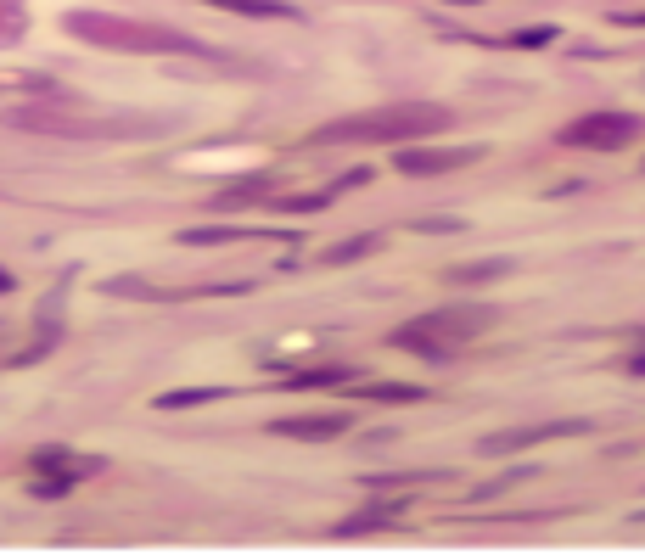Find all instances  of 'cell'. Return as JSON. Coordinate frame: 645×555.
I'll use <instances>...</instances> for the list:
<instances>
[{"mask_svg": "<svg viewBox=\"0 0 645 555\" xmlns=\"http://www.w3.org/2000/svg\"><path fill=\"white\" fill-rule=\"evenodd\" d=\"M483 157V146H399V174H410V180H427V174H449V169H466V163H477Z\"/></svg>", "mask_w": 645, "mask_h": 555, "instance_id": "7", "label": "cell"}, {"mask_svg": "<svg viewBox=\"0 0 645 555\" xmlns=\"http://www.w3.org/2000/svg\"><path fill=\"white\" fill-rule=\"evenodd\" d=\"M505 270H511V258H483V264H460L449 281L455 286H483V281H500Z\"/></svg>", "mask_w": 645, "mask_h": 555, "instance_id": "13", "label": "cell"}, {"mask_svg": "<svg viewBox=\"0 0 645 555\" xmlns=\"http://www.w3.org/2000/svg\"><path fill=\"white\" fill-rule=\"evenodd\" d=\"M12 286H17V281H12V275H6V270H0V292H12Z\"/></svg>", "mask_w": 645, "mask_h": 555, "instance_id": "21", "label": "cell"}, {"mask_svg": "<svg viewBox=\"0 0 645 555\" xmlns=\"http://www.w3.org/2000/svg\"><path fill=\"white\" fill-rule=\"evenodd\" d=\"M107 292H113V298H163L158 286L135 281V275H124V281H107Z\"/></svg>", "mask_w": 645, "mask_h": 555, "instance_id": "19", "label": "cell"}, {"mask_svg": "<svg viewBox=\"0 0 645 555\" xmlns=\"http://www.w3.org/2000/svg\"><path fill=\"white\" fill-rule=\"evenodd\" d=\"M34 494L40 499H62L73 494V488L85 483V477H96V471H107V460L101 455H73V449H34Z\"/></svg>", "mask_w": 645, "mask_h": 555, "instance_id": "5", "label": "cell"}, {"mask_svg": "<svg viewBox=\"0 0 645 555\" xmlns=\"http://www.w3.org/2000/svg\"><path fill=\"white\" fill-rule=\"evenodd\" d=\"M270 432H281V438H298V443H331L348 432V415L343 410H326V415H281V421H270Z\"/></svg>", "mask_w": 645, "mask_h": 555, "instance_id": "9", "label": "cell"}, {"mask_svg": "<svg viewBox=\"0 0 645 555\" xmlns=\"http://www.w3.org/2000/svg\"><path fill=\"white\" fill-rule=\"evenodd\" d=\"M629 370H640V376H645V354H640V359H629Z\"/></svg>", "mask_w": 645, "mask_h": 555, "instance_id": "22", "label": "cell"}, {"mask_svg": "<svg viewBox=\"0 0 645 555\" xmlns=\"http://www.w3.org/2000/svg\"><path fill=\"white\" fill-rule=\"evenodd\" d=\"M365 399H399V404H421L427 393L421 387H410V382H371V387H359Z\"/></svg>", "mask_w": 645, "mask_h": 555, "instance_id": "16", "label": "cell"}, {"mask_svg": "<svg viewBox=\"0 0 645 555\" xmlns=\"http://www.w3.org/2000/svg\"><path fill=\"white\" fill-rule=\"evenodd\" d=\"M23 34V0H0V40Z\"/></svg>", "mask_w": 645, "mask_h": 555, "instance_id": "18", "label": "cell"}, {"mask_svg": "<svg viewBox=\"0 0 645 555\" xmlns=\"http://www.w3.org/2000/svg\"><path fill=\"white\" fill-rule=\"evenodd\" d=\"M449 124H455V113L444 101H393V107H376V113L320 124L309 141L315 146H410V141H427V135H444Z\"/></svg>", "mask_w": 645, "mask_h": 555, "instance_id": "1", "label": "cell"}, {"mask_svg": "<svg viewBox=\"0 0 645 555\" xmlns=\"http://www.w3.org/2000/svg\"><path fill=\"white\" fill-rule=\"evenodd\" d=\"M62 29L79 34L85 45L101 51H129V57H202L208 45H197L191 34L163 29V23H135V17H113V12H68Z\"/></svg>", "mask_w": 645, "mask_h": 555, "instance_id": "2", "label": "cell"}, {"mask_svg": "<svg viewBox=\"0 0 645 555\" xmlns=\"http://www.w3.org/2000/svg\"><path fill=\"white\" fill-rule=\"evenodd\" d=\"M12 129H34V135H73V141H96V135H118V118H90V113H73V107H17L6 113Z\"/></svg>", "mask_w": 645, "mask_h": 555, "instance_id": "6", "label": "cell"}, {"mask_svg": "<svg viewBox=\"0 0 645 555\" xmlns=\"http://www.w3.org/2000/svg\"><path fill=\"white\" fill-rule=\"evenodd\" d=\"M617 23H645V12H617Z\"/></svg>", "mask_w": 645, "mask_h": 555, "instance_id": "20", "label": "cell"}, {"mask_svg": "<svg viewBox=\"0 0 645 555\" xmlns=\"http://www.w3.org/2000/svg\"><path fill=\"white\" fill-rule=\"evenodd\" d=\"M494 326V309L488 303H466V309H432V314H416L393 331V348H410V354L432 359V365H449L460 342L483 337Z\"/></svg>", "mask_w": 645, "mask_h": 555, "instance_id": "3", "label": "cell"}, {"mask_svg": "<svg viewBox=\"0 0 645 555\" xmlns=\"http://www.w3.org/2000/svg\"><path fill=\"white\" fill-rule=\"evenodd\" d=\"M208 6H219V12H242V17H292V6H281V0H208Z\"/></svg>", "mask_w": 645, "mask_h": 555, "instance_id": "14", "label": "cell"}, {"mask_svg": "<svg viewBox=\"0 0 645 555\" xmlns=\"http://www.w3.org/2000/svg\"><path fill=\"white\" fill-rule=\"evenodd\" d=\"M382 247V236H354V242H337V247H326V264H354V258H365V253H376Z\"/></svg>", "mask_w": 645, "mask_h": 555, "instance_id": "15", "label": "cell"}, {"mask_svg": "<svg viewBox=\"0 0 645 555\" xmlns=\"http://www.w3.org/2000/svg\"><path fill=\"white\" fill-rule=\"evenodd\" d=\"M247 202H275V174H253L242 185H225L214 197V208H247Z\"/></svg>", "mask_w": 645, "mask_h": 555, "instance_id": "11", "label": "cell"}, {"mask_svg": "<svg viewBox=\"0 0 645 555\" xmlns=\"http://www.w3.org/2000/svg\"><path fill=\"white\" fill-rule=\"evenodd\" d=\"M634 135H645L640 113H589V118H573L556 141L573 146V152H623Z\"/></svg>", "mask_w": 645, "mask_h": 555, "instance_id": "4", "label": "cell"}, {"mask_svg": "<svg viewBox=\"0 0 645 555\" xmlns=\"http://www.w3.org/2000/svg\"><path fill=\"white\" fill-rule=\"evenodd\" d=\"M354 382V365L348 359H326V365H309V370H287V387H343Z\"/></svg>", "mask_w": 645, "mask_h": 555, "instance_id": "10", "label": "cell"}, {"mask_svg": "<svg viewBox=\"0 0 645 555\" xmlns=\"http://www.w3.org/2000/svg\"><path fill=\"white\" fill-rule=\"evenodd\" d=\"M214 399H230V387H180V393H158V410H191V404H214Z\"/></svg>", "mask_w": 645, "mask_h": 555, "instance_id": "12", "label": "cell"}, {"mask_svg": "<svg viewBox=\"0 0 645 555\" xmlns=\"http://www.w3.org/2000/svg\"><path fill=\"white\" fill-rule=\"evenodd\" d=\"M578 432H589V421H539V427L483 438V455H511V449H528V443H556V438H578Z\"/></svg>", "mask_w": 645, "mask_h": 555, "instance_id": "8", "label": "cell"}, {"mask_svg": "<svg viewBox=\"0 0 645 555\" xmlns=\"http://www.w3.org/2000/svg\"><path fill=\"white\" fill-rule=\"evenodd\" d=\"M505 45L511 51H539V45H556V29H516Z\"/></svg>", "mask_w": 645, "mask_h": 555, "instance_id": "17", "label": "cell"}]
</instances>
